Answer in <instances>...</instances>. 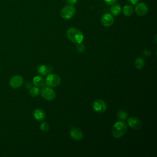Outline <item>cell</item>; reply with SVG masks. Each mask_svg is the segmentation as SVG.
<instances>
[{
  "label": "cell",
  "mask_w": 157,
  "mask_h": 157,
  "mask_svg": "<svg viewBox=\"0 0 157 157\" xmlns=\"http://www.w3.org/2000/svg\"><path fill=\"white\" fill-rule=\"evenodd\" d=\"M67 38L74 44H78L83 42V34L80 30L76 28L71 27L67 29L66 31Z\"/></svg>",
  "instance_id": "cell-1"
},
{
  "label": "cell",
  "mask_w": 157,
  "mask_h": 157,
  "mask_svg": "<svg viewBox=\"0 0 157 157\" xmlns=\"http://www.w3.org/2000/svg\"><path fill=\"white\" fill-rule=\"evenodd\" d=\"M127 130L128 127L126 123L123 120L118 121L113 126L112 129V134L113 137L118 139L125 134L127 132Z\"/></svg>",
  "instance_id": "cell-2"
},
{
  "label": "cell",
  "mask_w": 157,
  "mask_h": 157,
  "mask_svg": "<svg viewBox=\"0 0 157 157\" xmlns=\"http://www.w3.org/2000/svg\"><path fill=\"white\" fill-rule=\"evenodd\" d=\"M76 10L72 5L68 4L63 7L60 11V16L66 20L72 18L75 14Z\"/></svg>",
  "instance_id": "cell-3"
},
{
  "label": "cell",
  "mask_w": 157,
  "mask_h": 157,
  "mask_svg": "<svg viewBox=\"0 0 157 157\" xmlns=\"http://www.w3.org/2000/svg\"><path fill=\"white\" fill-rule=\"evenodd\" d=\"M45 82L50 87H56L61 83V78L56 74H48L45 78Z\"/></svg>",
  "instance_id": "cell-4"
},
{
  "label": "cell",
  "mask_w": 157,
  "mask_h": 157,
  "mask_svg": "<svg viewBox=\"0 0 157 157\" xmlns=\"http://www.w3.org/2000/svg\"><path fill=\"white\" fill-rule=\"evenodd\" d=\"M41 96L47 101L53 100L56 97L55 91L50 87H43L40 91Z\"/></svg>",
  "instance_id": "cell-5"
},
{
  "label": "cell",
  "mask_w": 157,
  "mask_h": 157,
  "mask_svg": "<svg viewBox=\"0 0 157 157\" xmlns=\"http://www.w3.org/2000/svg\"><path fill=\"white\" fill-rule=\"evenodd\" d=\"M93 109L98 113H103L107 109V104L102 99H96L93 103Z\"/></svg>",
  "instance_id": "cell-6"
},
{
  "label": "cell",
  "mask_w": 157,
  "mask_h": 157,
  "mask_svg": "<svg viewBox=\"0 0 157 157\" xmlns=\"http://www.w3.org/2000/svg\"><path fill=\"white\" fill-rule=\"evenodd\" d=\"M136 13L139 16H144L147 14L148 12V7L147 5L144 2H137L134 9Z\"/></svg>",
  "instance_id": "cell-7"
},
{
  "label": "cell",
  "mask_w": 157,
  "mask_h": 157,
  "mask_svg": "<svg viewBox=\"0 0 157 157\" xmlns=\"http://www.w3.org/2000/svg\"><path fill=\"white\" fill-rule=\"evenodd\" d=\"M23 78L21 75H16L12 77L9 80V85L13 88H18L22 86Z\"/></svg>",
  "instance_id": "cell-8"
},
{
  "label": "cell",
  "mask_w": 157,
  "mask_h": 157,
  "mask_svg": "<svg viewBox=\"0 0 157 157\" xmlns=\"http://www.w3.org/2000/svg\"><path fill=\"white\" fill-rule=\"evenodd\" d=\"M101 23L105 27L111 26L114 23V18L113 15L109 13L104 14L101 17Z\"/></svg>",
  "instance_id": "cell-9"
},
{
  "label": "cell",
  "mask_w": 157,
  "mask_h": 157,
  "mask_svg": "<svg viewBox=\"0 0 157 157\" xmlns=\"http://www.w3.org/2000/svg\"><path fill=\"white\" fill-rule=\"evenodd\" d=\"M128 124L129 127L134 129H139L142 127V123L140 119L136 117H131L128 119Z\"/></svg>",
  "instance_id": "cell-10"
},
{
  "label": "cell",
  "mask_w": 157,
  "mask_h": 157,
  "mask_svg": "<svg viewBox=\"0 0 157 157\" xmlns=\"http://www.w3.org/2000/svg\"><path fill=\"white\" fill-rule=\"evenodd\" d=\"M70 135L72 139L75 140H80L83 137L82 131L76 127H74L71 129Z\"/></svg>",
  "instance_id": "cell-11"
},
{
  "label": "cell",
  "mask_w": 157,
  "mask_h": 157,
  "mask_svg": "<svg viewBox=\"0 0 157 157\" xmlns=\"http://www.w3.org/2000/svg\"><path fill=\"white\" fill-rule=\"evenodd\" d=\"M34 118L37 121H42L45 117V112L40 109H36L33 111V113Z\"/></svg>",
  "instance_id": "cell-12"
},
{
  "label": "cell",
  "mask_w": 157,
  "mask_h": 157,
  "mask_svg": "<svg viewBox=\"0 0 157 157\" xmlns=\"http://www.w3.org/2000/svg\"><path fill=\"white\" fill-rule=\"evenodd\" d=\"M37 71L40 75H46L52 71V68L48 66L40 65L37 67Z\"/></svg>",
  "instance_id": "cell-13"
},
{
  "label": "cell",
  "mask_w": 157,
  "mask_h": 157,
  "mask_svg": "<svg viewBox=\"0 0 157 157\" xmlns=\"http://www.w3.org/2000/svg\"><path fill=\"white\" fill-rule=\"evenodd\" d=\"M110 12L112 13V15L114 16H117L120 15V13L121 12L122 9L121 6L119 4L117 3H114L112 4V6L110 7Z\"/></svg>",
  "instance_id": "cell-14"
},
{
  "label": "cell",
  "mask_w": 157,
  "mask_h": 157,
  "mask_svg": "<svg viewBox=\"0 0 157 157\" xmlns=\"http://www.w3.org/2000/svg\"><path fill=\"white\" fill-rule=\"evenodd\" d=\"M134 12V8L130 4H126L123 7V13L126 17H130Z\"/></svg>",
  "instance_id": "cell-15"
},
{
  "label": "cell",
  "mask_w": 157,
  "mask_h": 157,
  "mask_svg": "<svg viewBox=\"0 0 157 157\" xmlns=\"http://www.w3.org/2000/svg\"><path fill=\"white\" fill-rule=\"evenodd\" d=\"M33 84L38 87V86H42L44 85V83H45V81H44V78L42 77V76H40V75H37V76H35L34 78H33Z\"/></svg>",
  "instance_id": "cell-16"
},
{
  "label": "cell",
  "mask_w": 157,
  "mask_h": 157,
  "mask_svg": "<svg viewBox=\"0 0 157 157\" xmlns=\"http://www.w3.org/2000/svg\"><path fill=\"white\" fill-rule=\"evenodd\" d=\"M134 64L137 69H142L145 66V62L141 57H138L136 59Z\"/></svg>",
  "instance_id": "cell-17"
},
{
  "label": "cell",
  "mask_w": 157,
  "mask_h": 157,
  "mask_svg": "<svg viewBox=\"0 0 157 157\" xmlns=\"http://www.w3.org/2000/svg\"><path fill=\"white\" fill-rule=\"evenodd\" d=\"M117 117L121 120H124L127 119L128 117V113L124 110H119L117 112Z\"/></svg>",
  "instance_id": "cell-18"
},
{
  "label": "cell",
  "mask_w": 157,
  "mask_h": 157,
  "mask_svg": "<svg viewBox=\"0 0 157 157\" xmlns=\"http://www.w3.org/2000/svg\"><path fill=\"white\" fill-rule=\"evenodd\" d=\"M29 94L33 96V97H36L39 95V90L37 86L35 87H32L30 88L29 91Z\"/></svg>",
  "instance_id": "cell-19"
},
{
  "label": "cell",
  "mask_w": 157,
  "mask_h": 157,
  "mask_svg": "<svg viewBox=\"0 0 157 157\" xmlns=\"http://www.w3.org/2000/svg\"><path fill=\"white\" fill-rule=\"evenodd\" d=\"M39 128L42 131L47 132L49 129V124L47 123V122L44 121L40 124Z\"/></svg>",
  "instance_id": "cell-20"
},
{
  "label": "cell",
  "mask_w": 157,
  "mask_h": 157,
  "mask_svg": "<svg viewBox=\"0 0 157 157\" xmlns=\"http://www.w3.org/2000/svg\"><path fill=\"white\" fill-rule=\"evenodd\" d=\"M85 45H84L83 44H82V43L77 44V46H76V49H77V52H80V53H82V52H84V50H85Z\"/></svg>",
  "instance_id": "cell-21"
},
{
  "label": "cell",
  "mask_w": 157,
  "mask_h": 157,
  "mask_svg": "<svg viewBox=\"0 0 157 157\" xmlns=\"http://www.w3.org/2000/svg\"><path fill=\"white\" fill-rule=\"evenodd\" d=\"M118 0H104V1L107 4V5H112L114 3H115Z\"/></svg>",
  "instance_id": "cell-22"
},
{
  "label": "cell",
  "mask_w": 157,
  "mask_h": 157,
  "mask_svg": "<svg viewBox=\"0 0 157 157\" xmlns=\"http://www.w3.org/2000/svg\"><path fill=\"white\" fill-rule=\"evenodd\" d=\"M68 4L70 5H74L75 4H76V2H77L78 0H64Z\"/></svg>",
  "instance_id": "cell-23"
},
{
  "label": "cell",
  "mask_w": 157,
  "mask_h": 157,
  "mask_svg": "<svg viewBox=\"0 0 157 157\" xmlns=\"http://www.w3.org/2000/svg\"><path fill=\"white\" fill-rule=\"evenodd\" d=\"M140 0H128V1L129 2H130L131 4H136Z\"/></svg>",
  "instance_id": "cell-24"
}]
</instances>
